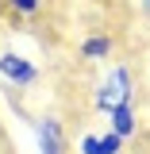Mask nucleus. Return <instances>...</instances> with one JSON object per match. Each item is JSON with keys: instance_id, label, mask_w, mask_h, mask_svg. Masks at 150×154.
<instances>
[{"instance_id": "0eeeda50", "label": "nucleus", "mask_w": 150, "mask_h": 154, "mask_svg": "<svg viewBox=\"0 0 150 154\" xmlns=\"http://www.w3.org/2000/svg\"><path fill=\"white\" fill-rule=\"evenodd\" d=\"M8 4H12L16 12H23V16H35L38 12V0H8Z\"/></svg>"}, {"instance_id": "7ed1b4c3", "label": "nucleus", "mask_w": 150, "mask_h": 154, "mask_svg": "<svg viewBox=\"0 0 150 154\" xmlns=\"http://www.w3.org/2000/svg\"><path fill=\"white\" fill-rule=\"evenodd\" d=\"M38 150L42 154H66V131L54 116H46L38 123Z\"/></svg>"}, {"instance_id": "39448f33", "label": "nucleus", "mask_w": 150, "mask_h": 154, "mask_svg": "<svg viewBox=\"0 0 150 154\" xmlns=\"http://www.w3.org/2000/svg\"><path fill=\"white\" fill-rule=\"evenodd\" d=\"M81 54L89 58V62L108 58V54H112V38H108V35H93V38H85V42H81Z\"/></svg>"}, {"instance_id": "f03ea898", "label": "nucleus", "mask_w": 150, "mask_h": 154, "mask_svg": "<svg viewBox=\"0 0 150 154\" xmlns=\"http://www.w3.org/2000/svg\"><path fill=\"white\" fill-rule=\"evenodd\" d=\"M0 77L12 81V85H35L38 69L27 62V58H19L16 50H4V54H0Z\"/></svg>"}, {"instance_id": "423d86ee", "label": "nucleus", "mask_w": 150, "mask_h": 154, "mask_svg": "<svg viewBox=\"0 0 150 154\" xmlns=\"http://www.w3.org/2000/svg\"><path fill=\"white\" fill-rule=\"evenodd\" d=\"M119 150H123V139H119L115 131H104V135H100V154H119Z\"/></svg>"}, {"instance_id": "6e6552de", "label": "nucleus", "mask_w": 150, "mask_h": 154, "mask_svg": "<svg viewBox=\"0 0 150 154\" xmlns=\"http://www.w3.org/2000/svg\"><path fill=\"white\" fill-rule=\"evenodd\" d=\"M142 12H150V0H142Z\"/></svg>"}, {"instance_id": "20e7f679", "label": "nucleus", "mask_w": 150, "mask_h": 154, "mask_svg": "<svg viewBox=\"0 0 150 154\" xmlns=\"http://www.w3.org/2000/svg\"><path fill=\"white\" fill-rule=\"evenodd\" d=\"M108 119H112V131L119 135V139H131V135H135V112H131V100H127V104H115L112 112H108Z\"/></svg>"}, {"instance_id": "f257e3e1", "label": "nucleus", "mask_w": 150, "mask_h": 154, "mask_svg": "<svg viewBox=\"0 0 150 154\" xmlns=\"http://www.w3.org/2000/svg\"><path fill=\"white\" fill-rule=\"evenodd\" d=\"M131 89H135L131 85V69L127 66H112V73L104 77V85L96 89V108L108 116L115 104H127L131 100Z\"/></svg>"}]
</instances>
